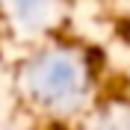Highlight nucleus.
Wrapping results in <instances>:
<instances>
[{
  "label": "nucleus",
  "instance_id": "1",
  "mask_svg": "<svg viewBox=\"0 0 130 130\" xmlns=\"http://www.w3.org/2000/svg\"><path fill=\"white\" fill-rule=\"evenodd\" d=\"M36 89L50 104H71L80 95V68L65 56H47L36 68Z\"/></svg>",
  "mask_w": 130,
  "mask_h": 130
},
{
  "label": "nucleus",
  "instance_id": "2",
  "mask_svg": "<svg viewBox=\"0 0 130 130\" xmlns=\"http://www.w3.org/2000/svg\"><path fill=\"white\" fill-rule=\"evenodd\" d=\"M12 6L24 24H41V21H47L50 0H12Z\"/></svg>",
  "mask_w": 130,
  "mask_h": 130
}]
</instances>
